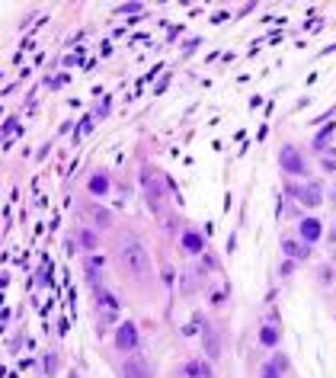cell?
<instances>
[{
    "mask_svg": "<svg viewBox=\"0 0 336 378\" xmlns=\"http://www.w3.org/2000/svg\"><path fill=\"white\" fill-rule=\"evenodd\" d=\"M183 247L189 250V253H202V247H205V244H202V237L195 231H186L183 234Z\"/></svg>",
    "mask_w": 336,
    "mask_h": 378,
    "instance_id": "cell-10",
    "label": "cell"
},
{
    "mask_svg": "<svg viewBox=\"0 0 336 378\" xmlns=\"http://www.w3.org/2000/svg\"><path fill=\"white\" fill-rule=\"evenodd\" d=\"M119 256H122V266L131 272L135 279L147 276V270H151V260H147V250L144 244H138L135 237H125L122 247H119Z\"/></svg>",
    "mask_w": 336,
    "mask_h": 378,
    "instance_id": "cell-1",
    "label": "cell"
},
{
    "mask_svg": "<svg viewBox=\"0 0 336 378\" xmlns=\"http://www.w3.org/2000/svg\"><path fill=\"white\" fill-rule=\"evenodd\" d=\"M260 340H263V346H275V343H279V330H275V327H263Z\"/></svg>",
    "mask_w": 336,
    "mask_h": 378,
    "instance_id": "cell-13",
    "label": "cell"
},
{
    "mask_svg": "<svg viewBox=\"0 0 336 378\" xmlns=\"http://www.w3.org/2000/svg\"><path fill=\"white\" fill-rule=\"evenodd\" d=\"M263 378H279V369H272V365H266V369H263Z\"/></svg>",
    "mask_w": 336,
    "mask_h": 378,
    "instance_id": "cell-20",
    "label": "cell"
},
{
    "mask_svg": "<svg viewBox=\"0 0 336 378\" xmlns=\"http://www.w3.org/2000/svg\"><path fill=\"white\" fill-rule=\"evenodd\" d=\"M330 240H336V224H333V231H330Z\"/></svg>",
    "mask_w": 336,
    "mask_h": 378,
    "instance_id": "cell-21",
    "label": "cell"
},
{
    "mask_svg": "<svg viewBox=\"0 0 336 378\" xmlns=\"http://www.w3.org/2000/svg\"><path fill=\"white\" fill-rule=\"evenodd\" d=\"M330 131H333V125H323V131L317 135V141H314V144L320 147V151H323V141H327V135H330Z\"/></svg>",
    "mask_w": 336,
    "mask_h": 378,
    "instance_id": "cell-17",
    "label": "cell"
},
{
    "mask_svg": "<svg viewBox=\"0 0 336 378\" xmlns=\"http://www.w3.org/2000/svg\"><path fill=\"white\" fill-rule=\"evenodd\" d=\"M80 244H84L87 250H93V244H96V237H93L90 231H84V234H80Z\"/></svg>",
    "mask_w": 336,
    "mask_h": 378,
    "instance_id": "cell-18",
    "label": "cell"
},
{
    "mask_svg": "<svg viewBox=\"0 0 336 378\" xmlns=\"http://www.w3.org/2000/svg\"><path fill=\"white\" fill-rule=\"evenodd\" d=\"M93 218H96L100 224H109V221H112V218H109V212H106V209H100V205L93 209Z\"/></svg>",
    "mask_w": 336,
    "mask_h": 378,
    "instance_id": "cell-15",
    "label": "cell"
},
{
    "mask_svg": "<svg viewBox=\"0 0 336 378\" xmlns=\"http://www.w3.org/2000/svg\"><path fill=\"white\" fill-rule=\"evenodd\" d=\"M320 234H323V228H320V221H317V218H304V221H301V237H304L307 244H314Z\"/></svg>",
    "mask_w": 336,
    "mask_h": 378,
    "instance_id": "cell-7",
    "label": "cell"
},
{
    "mask_svg": "<svg viewBox=\"0 0 336 378\" xmlns=\"http://www.w3.org/2000/svg\"><path fill=\"white\" fill-rule=\"evenodd\" d=\"M186 378H208V369L202 362H186Z\"/></svg>",
    "mask_w": 336,
    "mask_h": 378,
    "instance_id": "cell-11",
    "label": "cell"
},
{
    "mask_svg": "<svg viewBox=\"0 0 336 378\" xmlns=\"http://www.w3.org/2000/svg\"><path fill=\"white\" fill-rule=\"evenodd\" d=\"M122 378H147V369L138 359H128V362L122 365Z\"/></svg>",
    "mask_w": 336,
    "mask_h": 378,
    "instance_id": "cell-9",
    "label": "cell"
},
{
    "mask_svg": "<svg viewBox=\"0 0 336 378\" xmlns=\"http://www.w3.org/2000/svg\"><path fill=\"white\" fill-rule=\"evenodd\" d=\"M202 340H205V353H208V359H218V356H221V346H218V337H214L212 327H202Z\"/></svg>",
    "mask_w": 336,
    "mask_h": 378,
    "instance_id": "cell-8",
    "label": "cell"
},
{
    "mask_svg": "<svg viewBox=\"0 0 336 378\" xmlns=\"http://www.w3.org/2000/svg\"><path fill=\"white\" fill-rule=\"evenodd\" d=\"M106 189H109V180H106V177H93V180H90V193L103 196Z\"/></svg>",
    "mask_w": 336,
    "mask_h": 378,
    "instance_id": "cell-14",
    "label": "cell"
},
{
    "mask_svg": "<svg viewBox=\"0 0 336 378\" xmlns=\"http://www.w3.org/2000/svg\"><path fill=\"white\" fill-rule=\"evenodd\" d=\"M279 163H282L285 173H301V170H304V157H301L295 147H282V151H279Z\"/></svg>",
    "mask_w": 336,
    "mask_h": 378,
    "instance_id": "cell-4",
    "label": "cell"
},
{
    "mask_svg": "<svg viewBox=\"0 0 336 378\" xmlns=\"http://www.w3.org/2000/svg\"><path fill=\"white\" fill-rule=\"evenodd\" d=\"M115 346L122 349V353H135V349H138V327L135 324H119Z\"/></svg>",
    "mask_w": 336,
    "mask_h": 378,
    "instance_id": "cell-3",
    "label": "cell"
},
{
    "mask_svg": "<svg viewBox=\"0 0 336 378\" xmlns=\"http://www.w3.org/2000/svg\"><path fill=\"white\" fill-rule=\"evenodd\" d=\"M119 13H141V3H125V7H119Z\"/></svg>",
    "mask_w": 336,
    "mask_h": 378,
    "instance_id": "cell-19",
    "label": "cell"
},
{
    "mask_svg": "<svg viewBox=\"0 0 336 378\" xmlns=\"http://www.w3.org/2000/svg\"><path fill=\"white\" fill-rule=\"evenodd\" d=\"M282 250L288 256H298V260H304V256H307V247H298L295 240H282Z\"/></svg>",
    "mask_w": 336,
    "mask_h": 378,
    "instance_id": "cell-12",
    "label": "cell"
},
{
    "mask_svg": "<svg viewBox=\"0 0 336 378\" xmlns=\"http://www.w3.org/2000/svg\"><path fill=\"white\" fill-rule=\"evenodd\" d=\"M320 279H323V286H333V266H323V270H320Z\"/></svg>",
    "mask_w": 336,
    "mask_h": 378,
    "instance_id": "cell-16",
    "label": "cell"
},
{
    "mask_svg": "<svg viewBox=\"0 0 336 378\" xmlns=\"http://www.w3.org/2000/svg\"><path fill=\"white\" fill-rule=\"evenodd\" d=\"M298 199L304 202V205H311V209H314V205H320V202H323V189H320V183H307L304 189L298 193Z\"/></svg>",
    "mask_w": 336,
    "mask_h": 378,
    "instance_id": "cell-6",
    "label": "cell"
},
{
    "mask_svg": "<svg viewBox=\"0 0 336 378\" xmlns=\"http://www.w3.org/2000/svg\"><path fill=\"white\" fill-rule=\"evenodd\" d=\"M96 305H100V311H103V321H112V317L119 314V301H115L106 288H96Z\"/></svg>",
    "mask_w": 336,
    "mask_h": 378,
    "instance_id": "cell-5",
    "label": "cell"
},
{
    "mask_svg": "<svg viewBox=\"0 0 336 378\" xmlns=\"http://www.w3.org/2000/svg\"><path fill=\"white\" fill-rule=\"evenodd\" d=\"M141 189H144L147 205L157 212V209H160V202H163V183H160V177H157L154 170H144V173H141Z\"/></svg>",
    "mask_w": 336,
    "mask_h": 378,
    "instance_id": "cell-2",
    "label": "cell"
}]
</instances>
